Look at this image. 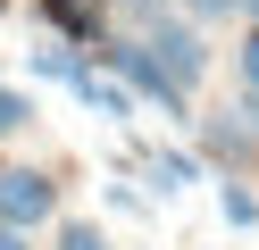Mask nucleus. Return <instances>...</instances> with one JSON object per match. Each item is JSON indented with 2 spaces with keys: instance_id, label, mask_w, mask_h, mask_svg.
I'll use <instances>...</instances> for the list:
<instances>
[{
  "instance_id": "1",
  "label": "nucleus",
  "mask_w": 259,
  "mask_h": 250,
  "mask_svg": "<svg viewBox=\"0 0 259 250\" xmlns=\"http://www.w3.org/2000/svg\"><path fill=\"white\" fill-rule=\"evenodd\" d=\"M142 50L159 59V75H167V83H176L184 100H192V83L209 75V42H201V25H167V17H159V25H151V42H142Z\"/></svg>"
},
{
  "instance_id": "2",
  "label": "nucleus",
  "mask_w": 259,
  "mask_h": 250,
  "mask_svg": "<svg viewBox=\"0 0 259 250\" xmlns=\"http://www.w3.org/2000/svg\"><path fill=\"white\" fill-rule=\"evenodd\" d=\"M42 217H59V192L42 167H0V225H42Z\"/></svg>"
},
{
  "instance_id": "3",
  "label": "nucleus",
  "mask_w": 259,
  "mask_h": 250,
  "mask_svg": "<svg viewBox=\"0 0 259 250\" xmlns=\"http://www.w3.org/2000/svg\"><path fill=\"white\" fill-rule=\"evenodd\" d=\"M109 67H117V75L134 83L142 100H159V109H167V117H184V92H176V83L159 75V59H151V50H142V42H117V50H109Z\"/></svg>"
},
{
  "instance_id": "4",
  "label": "nucleus",
  "mask_w": 259,
  "mask_h": 250,
  "mask_svg": "<svg viewBox=\"0 0 259 250\" xmlns=\"http://www.w3.org/2000/svg\"><path fill=\"white\" fill-rule=\"evenodd\" d=\"M201 133H209V150H218V159H242V142H251V125H242V109H234V117H209Z\"/></svg>"
},
{
  "instance_id": "5",
  "label": "nucleus",
  "mask_w": 259,
  "mask_h": 250,
  "mask_svg": "<svg viewBox=\"0 0 259 250\" xmlns=\"http://www.w3.org/2000/svg\"><path fill=\"white\" fill-rule=\"evenodd\" d=\"M151 175H159V192H184V183H201V167H192L184 150H159V159H151Z\"/></svg>"
},
{
  "instance_id": "6",
  "label": "nucleus",
  "mask_w": 259,
  "mask_h": 250,
  "mask_svg": "<svg viewBox=\"0 0 259 250\" xmlns=\"http://www.w3.org/2000/svg\"><path fill=\"white\" fill-rule=\"evenodd\" d=\"M218 209H226V225H259V192H251V183H226Z\"/></svg>"
},
{
  "instance_id": "7",
  "label": "nucleus",
  "mask_w": 259,
  "mask_h": 250,
  "mask_svg": "<svg viewBox=\"0 0 259 250\" xmlns=\"http://www.w3.org/2000/svg\"><path fill=\"white\" fill-rule=\"evenodd\" d=\"M75 92H84V109H101V117H125V92H117V83H101V75H84V83H75Z\"/></svg>"
},
{
  "instance_id": "8",
  "label": "nucleus",
  "mask_w": 259,
  "mask_h": 250,
  "mask_svg": "<svg viewBox=\"0 0 259 250\" xmlns=\"http://www.w3.org/2000/svg\"><path fill=\"white\" fill-rule=\"evenodd\" d=\"M25 125H34V100H25V92H0V133H25Z\"/></svg>"
},
{
  "instance_id": "9",
  "label": "nucleus",
  "mask_w": 259,
  "mask_h": 250,
  "mask_svg": "<svg viewBox=\"0 0 259 250\" xmlns=\"http://www.w3.org/2000/svg\"><path fill=\"white\" fill-rule=\"evenodd\" d=\"M59 250H109V233H101V225H84V217H75V225L59 233Z\"/></svg>"
},
{
  "instance_id": "10",
  "label": "nucleus",
  "mask_w": 259,
  "mask_h": 250,
  "mask_svg": "<svg viewBox=\"0 0 259 250\" xmlns=\"http://www.w3.org/2000/svg\"><path fill=\"white\" fill-rule=\"evenodd\" d=\"M184 9H192V25H209V17H234L242 0H184Z\"/></svg>"
},
{
  "instance_id": "11",
  "label": "nucleus",
  "mask_w": 259,
  "mask_h": 250,
  "mask_svg": "<svg viewBox=\"0 0 259 250\" xmlns=\"http://www.w3.org/2000/svg\"><path fill=\"white\" fill-rule=\"evenodd\" d=\"M242 83H251V92H259V33H251V42H242Z\"/></svg>"
},
{
  "instance_id": "12",
  "label": "nucleus",
  "mask_w": 259,
  "mask_h": 250,
  "mask_svg": "<svg viewBox=\"0 0 259 250\" xmlns=\"http://www.w3.org/2000/svg\"><path fill=\"white\" fill-rule=\"evenodd\" d=\"M0 250H25V233H17V225H0Z\"/></svg>"
},
{
  "instance_id": "13",
  "label": "nucleus",
  "mask_w": 259,
  "mask_h": 250,
  "mask_svg": "<svg viewBox=\"0 0 259 250\" xmlns=\"http://www.w3.org/2000/svg\"><path fill=\"white\" fill-rule=\"evenodd\" d=\"M242 125H251V133H259V92H251V100H242Z\"/></svg>"
},
{
  "instance_id": "14",
  "label": "nucleus",
  "mask_w": 259,
  "mask_h": 250,
  "mask_svg": "<svg viewBox=\"0 0 259 250\" xmlns=\"http://www.w3.org/2000/svg\"><path fill=\"white\" fill-rule=\"evenodd\" d=\"M242 9H251V17H259V0H242Z\"/></svg>"
}]
</instances>
